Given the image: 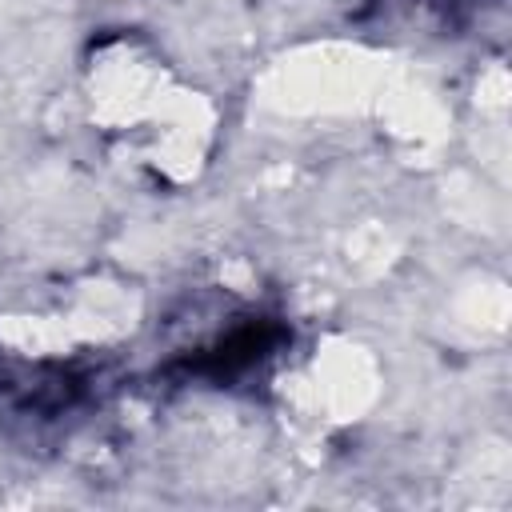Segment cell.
I'll return each mask as SVG.
<instances>
[{"mask_svg":"<svg viewBox=\"0 0 512 512\" xmlns=\"http://www.w3.org/2000/svg\"><path fill=\"white\" fill-rule=\"evenodd\" d=\"M288 344V328L272 316H248L240 324H232L216 344L184 356L176 368L184 376H200L212 384H232L248 372H256L264 360H272L280 348Z\"/></svg>","mask_w":512,"mask_h":512,"instance_id":"1","label":"cell"},{"mask_svg":"<svg viewBox=\"0 0 512 512\" xmlns=\"http://www.w3.org/2000/svg\"><path fill=\"white\" fill-rule=\"evenodd\" d=\"M492 4H500V0H436V8L444 12V20H452V24H468V20H476V12L492 8Z\"/></svg>","mask_w":512,"mask_h":512,"instance_id":"2","label":"cell"}]
</instances>
